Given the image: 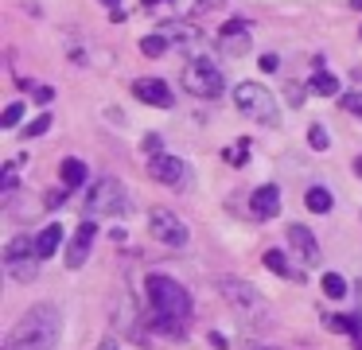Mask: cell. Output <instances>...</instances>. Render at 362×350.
<instances>
[{
	"mask_svg": "<svg viewBox=\"0 0 362 350\" xmlns=\"http://www.w3.org/2000/svg\"><path fill=\"white\" fill-rule=\"evenodd\" d=\"M63 334V315L55 303H35L20 315L12 334L4 339V350H55Z\"/></svg>",
	"mask_w": 362,
	"mask_h": 350,
	"instance_id": "6da1fadb",
	"label": "cell"
},
{
	"mask_svg": "<svg viewBox=\"0 0 362 350\" xmlns=\"http://www.w3.org/2000/svg\"><path fill=\"white\" fill-rule=\"evenodd\" d=\"M133 210V199H129L125 183L113 175L98 179L94 187H90V199H86V214L90 218H121Z\"/></svg>",
	"mask_w": 362,
	"mask_h": 350,
	"instance_id": "5b68a950",
	"label": "cell"
},
{
	"mask_svg": "<svg viewBox=\"0 0 362 350\" xmlns=\"http://www.w3.org/2000/svg\"><path fill=\"white\" fill-rule=\"evenodd\" d=\"M105 4H110V8H117V4H121V0H105Z\"/></svg>",
	"mask_w": 362,
	"mask_h": 350,
	"instance_id": "8d00e7d4",
	"label": "cell"
},
{
	"mask_svg": "<svg viewBox=\"0 0 362 350\" xmlns=\"http://www.w3.org/2000/svg\"><path fill=\"white\" fill-rule=\"evenodd\" d=\"M214 4H222V0H199V8H214Z\"/></svg>",
	"mask_w": 362,
	"mask_h": 350,
	"instance_id": "e575fe53",
	"label": "cell"
},
{
	"mask_svg": "<svg viewBox=\"0 0 362 350\" xmlns=\"http://www.w3.org/2000/svg\"><path fill=\"white\" fill-rule=\"evenodd\" d=\"M63 202H66V191H51V194H47V206H51V210H59Z\"/></svg>",
	"mask_w": 362,
	"mask_h": 350,
	"instance_id": "f546056e",
	"label": "cell"
},
{
	"mask_svg": "<svg viewBox=\"0 0 362 350\" xmlns=\"http://www.w3.org/2000/svg\"><path fill=\"white\" fill-rule=\"evenodd\" d=\"M265 269H269V272H276V276H284V280H304V272L292 269L288 257H284L281 249H269V253H265Z\"/></svg>",
	"mask_w": 362,
	"mask_h": 350,
	"instance_id": "2e32d148",
	"label": "cell"
},
{
	"mask_svg": "<svg viewBox=\"0 0 362 350\" xmlns=\"http://www.w3.org/2000/svg\"><path fill=\"white\" fill-rule=\"evenodd\" d=\"M308 144L315 148V152H323V148L331 144V136H327V129H323V124H312V129H308Z\"/></svg>",
	"mask_w": 362,
	"mask_h": 350,
	"instance_id": "484cf974",
	"label": "cell"
},
{
	"mask_svg": "<svg viewBox=\"0 0 362 350\" xmlns=\"http://www.w3.org/2000/svg\"><path fill=\"white\" fill-rule=\"evenodd\" d=\"M20 117H24V105H20V101H12V105L4 109V117H0V124H4V129H12V124H20Z\"/></svg>",
	"mask_w": 362,
	"mask_h": 350,
	"instance_id": "83f0119b",
	"label": "cell"
},
{
	"mask_svg": "<svg viewBox=\"0 0 362 350\" xmlns=\"http://www.w3.org/2000/svg\"><path fill=\"white\" fill-rule=\"evenodd\" d=\"M59 175H63V187H78V183H86V163L71 156V160L59 163Z\"/></svg>",
	"mask_w": 362,
	"mask_h": 350,
	"instance_id": "d6986e66",
	"label": "cell"
},
{
	"mask_svg": "<svg viewBox=\"0 0 362 350\" xmlns=\"http://www.w3.org/2000/svg\"><path fill=\"white\" fill-rule=\"evenodd\" d=\"M288 245L300 253V261H304V264H320V241L312 238L308 226H300V222L288 226Z\"/></svg>",
	"mask_w": 362,
	"mask_h": 350,
	"instance_id": "7c38bea8",
	"label": "cell"
},
{
	"mask_svg": "<svg viewBox=\"0 0 362 350\" xmlns=\"http://www.w3.org/2000/svg\"><path fill=\"white\" fill-rule=\"evenodd\" d=\"M133 93L144 101V105H156V109L172 105V90H168V82H160V78H136Z\"/></svg>",
	"mask_w": 362,
	"mask_h": 350,
	"instance_id": "8fae6325",
	"label": "cell"
},
{
	"mask_svg": "<svg viewBox=\"0 0 362 350\" xmlns=\"http://www.w3.org/2000/svg\"><path fill=\"white\" fill-rule=\"evenodd\" d=\"M148 175L156 183H172V187H183L187 183V163L180 156H168V152H156L148 156Z\"/></svg>",
	"mask_w": 362,
	"mask_h": 350,
	"instance_id": "30bf717a",
	"label": "cell"
},
{
	"mask_svg": "<svg viewBox=\"0 0 362 350\" xmlns=\"http://www.w3.org/2000/svg\"><path fill=\"white\" fill-rule=\"evenodd\" d=\"M354 300H358V319H362V272H358V280H354Z\"/></svg>",
	"mask_w": 362,
	"mask_h": 350,
	"instance_id": "4dcf8cb0",
	"label": "cell"
},
{
	"mask_svg": "<svg viewBox=\"0 0 362 350\" xmlns=\"http://www.w3.org/2000/svg\"><path fill=\"white\" fill-rule=\"evenodd\" d=\"M218 292L242 319H250V323H257V327L273 323V311H269V303L261 300V292L253 284H245V280H238V276H218Z\"/></svg>",
	"mask_w": 362,
	"mask_h": 350,
	"instance_id": "7a4b0ae2",
	"label": "cell"
},
{
	"mask_svg": "<svg viewBox=\"0 0 362 350\" xmlns=\"http://www.w3.org/2000/svg\"><path fill=\"white\" fill-rule=\"evenodd\" d=\"M339 105H343L351 117H358V121H362V93H343V98H339Z\"/></svg>",
	"mask_w": 362,
	"mask_h": 350,
	"instance_id": "4316f807",
	"label": "cell"
},
{
	"mask_svg": "<svg viewBox=\"0 0 362 350\" xmlns=\"http://www.w3.org/2000/svg\"><path fill=\"white\" fill-rule=\"evenodd\" d=\"M354 175L362 179V156H358V160H354Z\"/></svg>",
	"mask_w": 362,
	"mask_h": 350,
	"instance_id": "d590c367",
	"label": "cell"
},
{
	"mask_svg": "<svg viewBox=\"0 0 362 350\" xmlns=\"http://www.w3.org/2000/svg\"><path fill=\"white\" fill-rule=\"evenodd\" d=\"M331 202H335V199H331L327 187H308V191H304V206H308V210H315V214H327Z\"/></svg>",
	"mask_w": 362,
	"mask_h": 350,
	"instance_id": "ffe728a7",
	"label": "cell"
},
{
	"mask_svg": "<svg viewBox=\"0 0 362 350\" xmlns=\"http://www.w3.org/2000/svg\"><path fill=\"white\" fill-rule=\"evenodd\" d=\"M152 327H156L160 334H168V339H183V334H187V319L160 315V311H152Z\"/></svg>",
	"mask_w": 362,
	"mask_h": 350,
	"instance_id": "ac0fdd59",
	"label": "cell"
},
{
	"mask_svg": "<svg viewBox=\"0 0 362 350\" xmlns=\"http://www.w3.org/2000/svg\"><path fill=\"white\" fill-rule=\"evenodd\" d=\"M346 292H351V284H346L339 272H323V296H331V300H343Z\"/></svg>",
	"mask_w": 362,
	"mask_h": 350,
	"instance_id": "44dd1931",
	"label": "cell"
},
{
	"mask_svg": "<svg viewBox=\"0 0 362 350\" xmlns=\"http://www.w3.org/2000/svg\"><path fill=\"white\" fill-rule=\"evenodd\" d=\"M4 269H8V276L20 280V284H32V280L40 276V253H35V241L28 238V233H20V238L8 241V249H4Z\"/></svg>",
	"mask_w": 362,
	"mask_h": 350,
	"instance_id": "52a82bcc",
	"label": "cell"
},
{
	"mask_svg": "<svg viewBox=\"0 0 362 350\" xmlns=\"http://www.w3.org/2000/svg\"><path fill=\"white\" fill-rule=\"evenodd\" d=\"M51 129V113H40L35 121H28V129H24V136L28 140H35V136H43V132Z\"/></svg>",
	"mask_w": 362,
	"mask_h": 350,
	"instance_id": "d4e9b609",
	"label": "cell"
},
{
	"mask_svg": "<svg viewBox=\"0 0 362 350\" xmlns=\"http://www.w3.org/2000/svg\"><path fill=\"white\" fill-rule=\"evenodd\" d=\"M245 20H230L226 28H222V35H218V43H222V51L226 54H242L245 51V43H250V35H245Z\"/></svg>",
	"mask_w": 362,
	"mask_h": 350,
	"instance_id": "5bb4252c",
	"label": "cell"
},
{
	"mask_svg": "<svg viewBox=\"0 0 362 350\" xmlns=\"http://www.w3.org/2000/svg\"><path fill=\"white\" fill-rule=\"evenodd\" d=\"M144 152H148V156L164 152V136H160V132H148V136H144Z\"/></svg>",
	"mask_w": 362,
	"mask_h": 350,
	"instance_id": "f1b7e54d",
	"label": "cell"
},
{
	"mask_svg": "<svg viewBox=\"0 0 362 350\" xmlns=\"http://www.w3.org/2000/svg\"><path fill=\"white\" fill-rule=\"evenodd\" d=\"M234 105L242 109L250 121H257V124H281V105H276V98H273V90L269 86H261V82H242V86H234Z\"/></svg>",
	"mask_w": 362,
	"mask_h": 350,
	"instance_id": "277c9868",
	"label": "cell"
},
{
	"mask_svg": "<svg viewBox=\"0 0 362 350\" xmlns=\"http://www.w3.org/2000/svg\"><path fill=\"white\" fill-rule=\"evenodd\" d=\"M160 31H164L168 39H191V43L199 39V28H195V23H168V28H160Z\"/></svg>",
	"mask_w": 362,
	"mask_h": 350,
	"instance_id": "cb8c5ba5",
	"label": "cell"
},
{
	"mask_svg": "<svg viewBox=\"0 0 362 350\" xmlns=\"http://www.w3.org/2000/svg\"><path fill=\"white\" fill-rule=\"evenodd\" d=\"M250 350H273V346H250Z\"/></svg>",
	"mask_w": 362,
	"mask_h": 350,
	"instance_id": "74e56055",
	"label": "cell"
},
{
	"mask_svg": "<svg viewBox=\"0 0 362 350\" xmlns=\"http://www.w3.org/2000/svg\"><path fill=\"white\" fill-rule=\"evenodd\" d=\"M144 8H148V12L152 8H168V0H144Z\"/></svg>",
	"mask_w": 362,
	"mask_h": 350,
	"instance_id": "836d02e7",
	"label": "cell"
},
{
	"mask_svg": "<svg viewBox=\"0 0 362 350\" xmlns=\"http://www.w3.org/2000/svg\"><path fill=\"white\" fill-rule=\"evenodd\" d=\"M144 288H148V303H152V311H160V315L187 319V315H191V308H195L191 292H187V288H183L175 276H164V272H152V276L144 280Z\"/></svg>",
	"mask_w": 362,
	"mask_h": 350,
	"instance_id": "3957f363",
	"label": "cell"
},
{
	"mask_svg": "<svg viewBox=\"0 0 362 350\" xmlns=\"http://www.w3.org/2000/svg\"><path fill=\"white\" fill-rule=\"evenodd\" d=\"M312 90L320 93V98H331V93H339V78L327 74V70H320V74H312Z\"/></svg>",
	"mask_w": 362,
	"mask_h": 350,
	"instance_id": "7402d4cb",
	"label": "cell"
},
{
	"mask_svg": "<svg viewBox=\"0 0 362 350\" xmlns=\"http://www.w3.org/2000/svg\"><path fill=\"white\" fill-rule=\"evenodd\" d=\"M59 245H63V226H43L40 238H35V253H40V261H51V257L59 253Z\"/></svg>",
	"mask_w": 362,
	"mask_h": 350,
	"instance_id": "9a60e30c",
	"label": "cell"
},
{
	"mask_svg": "<svg viewBox=\"0 0 362 350\" xmlns=\"http://www.w3.org/2000/svg\"><path fill=\"white\" fill-rule=\"evenodd\" d=\"M98 241V218H86V222L74 230V238L66 241V269H82L90 261V249Z\"/></svg>",
	"mask_w": 362,
	"mask_h": 350,
	"instance_id": "9c48e42d",
	"label": "cell"
},
{
	"mask_svg": "<svg viewBox=\"0 0 362 350\" xmlns=\"http://www.w3.org/2000/svg\"><path fill=\"white\" fill-rule=\"evenodd\" d=\"M148 230H152V238H156V241H164V245H172V249H183V245H187V238H191V230L168 206H156L148 214Z\"/></svg>",
	"mask_w": 362,
	"mask_h": 350,
	"instance_id": "ba28073f",
	"label": "cell"
},
{
	"mask_svg": "<svg viewBox=\"0 0 362 350\" xmlns=\"http://www.w3.org/2000/svg\"><path fill=\"white\" fill-rule=\"evenodd\" d=\"M141 51L148 54V59H160V54L168 51V35H164V31H156V35H144V39H141Z\"/></svg>",
	"mask_w": 362,
	"mask_h": 350,
	"instance_id": "603a6c76",
	"label": "cell"
},
{
	"mask_svg": "<svg viewBox=\"0 0 362 350\" xmlns=\"http://www.w3.org/2000/svg\"><path fill=\"white\" fill-rule=\"evenodd\" d=\"M180 82H183V90L191 93V98H218L222 90H226V78H222V70L214 66L211 59H195V62H187L183 66V74H180Z\"/></svg>",
	"mask_w": 362,
	"mask_h": 350,
	"instance_id": "8992f818",
	"label": "cell"
},
{
	"mask_svg": "<svg viewBox=\"0 0 362 350\" xmlns=\"http://www.w3.org/2000/svg\"><path fill=\"white\" fill-rule=\"evenodd\" d=\"M113 327H125V331H136V308L129 296H117L113 300Z\"/></svg>",
	"mask_w": 362,
	"mask_h": 350,
	"instance_id": "e0dca14e",
	"label": "cell"
},
{
	"mask_svg": "<svg viewBox=\"0 0 362 350\" xmlns=\"http://www.w3.org/2000/svg\"><path fill=\"white\" fill-rule=\"evenodd\" d=\"M211 346H218V350H226V346H230V342H226V334H218V331H214V334H211Z\"/></svg>",
	"mask_w": 362,
	"mask_h": 350,
	"instance_id": "1f68e13d",
	"label": "cell"
},
{
	"mask_svg": "<svg viewBox=\"0 0 362 350\" xmlns=\"http://www.w3.org/2000/svg\"><path fill=\"white\" fill-rule=\"evenodd\" d=\"M351 4H354V8H362V0H351Z\"/></svg>",
	"mask_w": 362,
	"mask_h": 350,
	"instance_id": "f35d334b",
	"label": "cell"
},
{
	"mask_svg": "<svg viewBox=\"0 0 362 350\" xmlns=\"http://www.w3.org/2000/svg\"><path fill=\"white\" fill-rule=\"evenodd\" d=\"M250 210L257 218H276L281 214V187H273V183L257 187V191L250 194Z\"/></svg>",
	"mask_w": 362,
	"mask_h": 350,
	"instance_id": "4fadbf2b",
	"label": "cell"
},
{
	"mask_svg": "<svg viewBox=\"0 0 362 350\" xmlns=\"http://www.w3.org/2000/svg\"><path fill=\"white\" fill-rule=\"evenodd\" d=\"M98 350H121V346H117V339H102V342H98Z\"/></svg>",
	"mask_w": 362,
	"mask_h": 350,
	"instance_id": "d6a6232c",
	"label": "cell"
}]
</instances>
